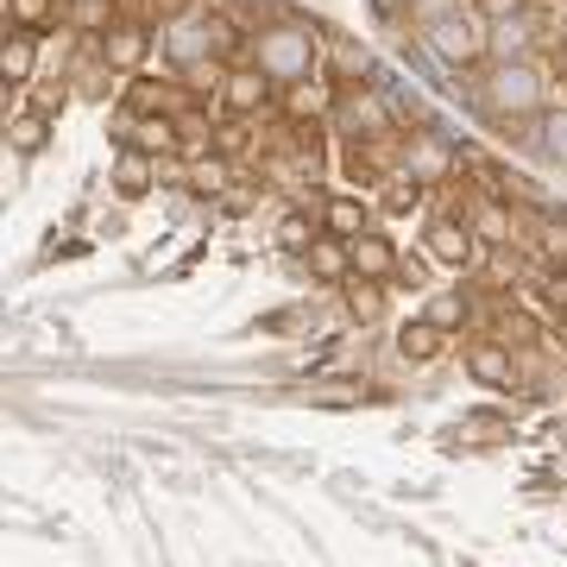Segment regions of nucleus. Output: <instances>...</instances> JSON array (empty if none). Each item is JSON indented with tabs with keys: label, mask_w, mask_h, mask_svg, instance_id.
<instances>
[{
	"label": "nucleus",
	"mask_w": 567,
	"mask_h": 567,
	"mask_svg": "<svg viewBox=\"0 0 567 567\" xmlns=\"http://www.w3.org/2000/svg\"><path fill=\"white\" fill-rule=\"evenodd\" d=\"M303 259H309V278H316V284H347V278H353V246L334 240V234H322Z\"/></svg>",
	"instance_id": "16"
},
{
	"label": "nucleus",
	"mask_w": 567,
	"mask_h": 567,
	"mask_svg": "<svg viewBox=\"0 0 567 567\" xmlns=\"http://www.w3.org/2000/svg\"><path fill=\"white\" fill-rule=\"evenodd\" d=\"M480 102H486L492 121H536L548 107V76H543V63L536 58H492L486 63V76H480Z\"/></svg>",
	"instance_id": "2"
},
{
	"label": "nucleus",
	"mask_w": 567,
	"mask_h": 567,
	"mask_svg": "<svg viewBox=\"0 0 567 567\" xmlns=\"http://www.w3.org/2000/svg\"><path fill=\"white\" fill-rule=\"evenodd\" d=\"M461 215H466V227H473V240H480V246H492V252H511V240H517V221H511V208L498 203V196H473Z\"/></svg>",
	"instance_id": "10"
},
{
	"label": "nucleus",
	"mask_w": 567,
	"mask_h": 567,
	"mask_svg": "<svg viewBox=\"0 0 567 567\" xmlns=\"http://www.w3.org/2000/svg\"><path fill=\"white\" fill-rule=\"evenodd\" d=\"M347 316H353V322H379V316H385L379 278H347Z\"/></svg>",
	"instance_id": "24"
},
{
	"label": "nucleus",
	"mask_w": 567,
	"mask_h": 567,
	"mask_svg": "<svg viewBox=\"0 0 567 567\" xmlns=\"http://www.w3.org/2000/svg\"><path fill=\"white\" fill-rule=\"evenodd\" d=\"M536 39H543V20L536 13H511V20H492L486 25V58H529L536 51Z\"/></svg>",
	"instance_id": "13"
},
{
	"label": "nucleus",
	"mask_w": 567,
	"mask_h": 567,
	"mask_svg": "<svg viewBox=\"0 0 567 567\" xmlns=\"http://www.w3.org/2000/svg\"><path fill=\"white\" fill-rule=\"evenodd\" d=\"M423 316H429L435 328H447V334H454V328H461L466 316H473V309H466L461 290H442V297H429V303H423Z\"/></svg>",
	"instance_id": "27"
},
{
	"label": "nucleus",
	"mask_w": 567,
	"mask_h": 567,
	"mask_svg": "<svg viewBox=\"0 0 567 567\" xmlns=\"http://www.w3.org/2000/svg\"><path fill=\"white\" fill-rule=\"evenodd\" d=\"M152 183H158V158L140 152V145H121V152H114V189H121L126 203H140Z\"/></svg>",
	"instance_id": "15"
},
{
	"label": "nucleus",
	"mask_w": 567,
	"mask_h": 567,
	"mask_svg": "<svg viewBox=\"0 0 567 567\" xmlns=\"http://www.w3.org/2000/svg\"><path fill=\"white\" fill-rule=\"evenodd\" d=\"M416 203H423V183L404 177V171H391V177L379 183V208H391V215H410Z\"/></svg>",
	"instance_id": "26"
},
{
	"label": "nucleus",
	"mask_w": 567,
	"mask_h": 567,
	"mask_svg": "<svg viewBox=\"0 0 567 567\" xmlns=\"http://www.w3.org/2000/svg\"><path fill=\"white\" fill-rule=\"evenodd\" d=\"M70 25H76L82 39H107L121 25V7L114 0H70Z\"/></svg>",
	"instance_id": "21"
},
{
	"label": "nucleus",
	"mask_w": 567,
	"mask_h": 567,
	"mask_svg": "<svg viewBox=\"0 0 567 567\" xmlns=\"http://www.w3.org/2000/svg\"><path fill=\"white\" fill-rule=\"evenodd\" d=\"M466 379L486 391H511L517 385V347L505 341H473L466 347Z\"/></svg>",
	"instance_id": "8"
},
{
	"label": "nucleus",
	"mask_w": 567,
	"mask_h": 567,
	"mask_svg": "<svg viewBox=\"0 0 567 567\" xmlns=\"http://www.w3.org/2000/svg\"><path fill=\"white\" fill-rule=\"evenodd\" d=\"M410 7H423V0H410Z\"/></svg>",
	"instance_id": "33"
},
{
	"label": "nucleus",
	"mask_w": 567,
	"mask_h": 567,
	"mask_svg": "<svg viewBox=\"0 0 567 567\" xmlns=\"http://www.w3.org/2000/svg\"><path fill=\"white\" fill-rule=\"evenodd\" d=\"M44 133H51V107H32V114H20V121H13V145H20V152H39L44 145Z\"/></svg>",
	"instance_id": "30"
},
{
	"label": "nucleus",
	"mask_w": 567,
	"mask_h": 567,
	"mask_svg": "<svg viewBox=\"0 0 567 567\" xmlns=\"http://www.w3.org/2000/svg\"><path fill=\"white\" fill-rule=\"evenodd\" d=\"M454 145L442 140V133H429V126H416V133H410L404 140V158H398V171H404V177H416L429 189V183H447L454 177Z\"/></svg>",
	"instance_id": "7"
},
{
	"label": "nucleus",
	"mask_w": 567,
	"mask_h": 567,
	"mask_svg": "<svg viewBox=\"0 0 567 567\" xmlns=\"http://www.w3.org/2000/svg\"><path fill=\"white\" fill-rule=\"evenodd\" d=\"M498 341H505V347H529V341H543V322H536L529 309H505V316H498Z\"/></svg>",
	"instance_id": "28"
},
{
	"label": "nucleus",
	"mask_w": 567,
	"mask_h": 567,
	"mask_svg": "<svg viewBox=\"0 0 567 567\" xmlns=\"http://www.w3.org/2000/svg\"><path fill=\"white\" fill-rule=\"evenodd\" d=\"M203 25H208V51L215 58H240L246 44H252V32H240L227 13H203Z\"/></svg>",
	"instance_id": "25"
},
{
	"label": "nucleus",
	"mask_w": 567,
	"mask_h": 567,
	"mask_svg": "<svg viewBox=\"0 0 567 567\" xmlns=\"http://www.w3.org/2000/svg\"><path fill=\"white\" fill-rule=\"evenodd\" d=\"M536 145H543V158L567 164V107L548 102L543 114H536Z\"/></svg>",
	"instance_id": "22"
},
{
	"label": "nucleus",
	"mask_w": 567,
	"mask_h": 567,
	"mask_svg": "<svg viewBox=\"0 0 567 567\" xmlns=\"http://www.w3.org/2000/svg\"><path fill=\"white\" fill-rule=\"evenodd\" d=\"M63 13V0H7V20H13V32H51Z\"/></svg>",
	"instance_id": "23"
},
{
	"label": "nucleus",
	"mask_w": 567,
	"mask_h": 567,
	"mask_svg": "<svg viewBox=\"0 0 567 567\" xmlns=\"http://www.w3.org/2000/svg\"><path fill=\"white\" fill-rule=\"evenodd\" d=\"M423 51L447 70H473L486 58V20L447 7V0H423Z\"/></svg>",
	"instance_id": "3"
},
{
	"label": "nucleus",
	"mask_w": 567,
	"mask_h": 567,
	"mask_svg": "<svg viewBox=\"0 0 567 567\" xmlns=\"http://www.w3.org/2000/svg\"><path fill=\"white\" fill-rule=\"evenodd\" d=\"M473 13H480V20H511V13H529V0H473Z\"/></svg>",
	"instance_id": "32"
},
{
	"label": "nucleus",
	"mask_w": 567,
	"mask_h": 567,
	"mask_svg": "<svg viewBox=\"0 0 567 567\" xmlns=\"http://www.w3.org/2000/svg\"><path fill=\"white\" fill-rule=\"evenodd\" d=\"M423 252L442 265V271H466V265L480 259V240H473L466 215H435V221L423 227Z\"/></svg>",
	"instance_id": "6"
},
{
	"label": "nucleus",
	"mask_w": 567,
	"mask_h": 567,
	"mask_svg": "<svg viewBox=\"0 0 567 567\" xmlns=\"http://www.w3.org/2000/svg\"><path fill=\"white\" fill-rule=\"evenodd\" d=\"M442 347H447V328H435L429 316H416V322H404V328H398V353H404L410 365L442 360Z\"/></svg>",
	"instance_id": "18"
},
{
	"label": "nucleus",
	"mask_w": 567,
	"mask_h": 567,
	"mask_svg": "<svg viewBox=\"0 0 567 567\" xmlns=\"http://www.w3.org/2000/svg\"><path fill=\"white\" fill-rule=\"evenodd\" d=\"M271 95H278V82L265 76L259 63H234V70H221V82H215V102H221L234 121L265 114V107H271Z\"/></svg>",
	"instance_id": "5"
},
{
	"label": "nucleus",
	"mask_w": 567,
	"mask_h": 567,
	"mask_svg": "<svg viewBox=\"0 0 567 567\" xmlns=\"http://www.w3.org/2000/svg\"><path fill=\"white\" fill-rule=\"evenodd\" d=\"M32 70H39V32H7V44H0V76L25 82Z\"/></svg>",
	"instance_id": "20"
},
{
	"label": "nucleus",
	"mask_w": 567,
	"mask_h": 567,
	"mask_svg": "<svg viewBox=\"0 0 567 567\" xmlns=\"http://www.w3.org/2000/svg\"><path fill=\"white\" fill-rule=\"evenodd\" d=\"M227 171L221 158H189V189H203V196H227Z\"/></svg>",
	"instance_id": "29"
},
{
	"label": "nucleus",
	"mask_w": 567,
	"mask_h": 567,
	"mask_svg": "<svg viewBox=\"0 0 567 567\" xmlns=\"http://www.w3.org/2000/svg\"><path fill=\"white\" fill-rule=\"evenodd\" d=\"M215 58L208 51V25H203V13H183V20H171L164 25V63H177V70H203V63Z\"/></svg>",
	"instance_id": "9"
},
{
	"label": "nucleus",
	"mask_w": 567,
	"mask_h": 567,
	"mask_svg": "<svg viewBox=\"0 0 567 567\" xmlns=\"http://www.w3.org/2000/svg\"><path fill=\"white\" fill-rule=\"evenodd\" d=\"M246 63H259L278 89H297V82H309L322 70V39H316V25H303V20H271V25L252 32Z\"/></svg>",
	"instance_id": "1"
},
{
	"label": "nucleus",
	"mask_w": 567,
	"mask_h": 567,
	"mask_svg": "<svg viewBox=\"0 0 567 567\" xmlns=\"http://www.w3.org/2000/svg\"><path fill=\"white\" fill-rule=\"evenodd\" d=\"M322 240V215H316V208H284L278 215V246L284 252H309V246Z\"/></svg>",
	"instance_id": "19"
},
{
	"label": "nucleus",
	"mask_w": 567,
	"mask_h": 567,
	"mask_svg": "<svg viewBox=\"0 0 567 567\" xmlns=\"http://www.w3.org/2000/svg\"><path fill=\"white\" fill-rule=\"evenodd\" d=\"M328 126H334L347 145H385L391 133H398V107H391L379 89H334Z\"/></svg>",
	"instance_id": "4"
},
{
	"label": "nucleus",
	"mask_w": 567,
	"mask_h": 567,
	"mask_svg": "<svg viewBox=\"0 0 567 567\" xmlns=\"http://www.w3.org/2000/svg\"><path fill=\"white\" fill-rule=\"evenodd\" d=\"M353 246V278H379L385 284L391 271H398V246L385 240V234H372V227H365L360 240H347Z\"/></svg>",
	"instance_id": "17"
},
{
	"label": "nucleus",
	"mask_w": 567,
	"mask_h": 567,
	"mask_svg": "<svg viewBox=\"0 0 567 567\" xmlns=\"http://www.w3.org/2000/svg\"><path fill=\"white\" fill-rule=\"evenodd\" d=\"M322 70H328V89H360V82H372L379 70H372V51L365 44H328V58H322Z\"/></svg>",
	"instance_id": "14"
},
{
	"label": "nucleus",
	"mask_w": 567,
	"mask_h": 567,
	"mask_svg": "<svg viewBox=\"0 0 567 567\" xmlns=\"http://www.w3.org/2000/svg\"><path fill=\"white\" fill-rule=\"evenodd\" d=\"M145 51H152V32H145L140 20H121V25L102 39V63H107V70H126V76L152 70V58H145Z\"/></svg>",
	"instance_id": "12"
},
{
	"label": "nucleus",
	"mask_w": 567,
	"mask_h": 567,
	"mask_svg": "<svg viewBox=\"0 0 567 567\" xmlns=\"http://www.w3.org/2000/svg\"><path fill=\"white\" fill-rule=\"evenodd\" d=\"M303 203L322 215V234H334V240H360L372 227V203H360V196H303Z\"/></svg>",
	"instance_id": "11"
},
{
	"label": "nucleus",
	"mask_w": 567,
	"mask_h": 567,
	"mask_svg": "<svg viewBox=\"0 0 567 567\" xmlns=\"http://www.w3.org/2000/svg\"><path fill=\"white\" fill-rule=\"evenodd\" d=\"M536 246H543V259L561 271V265H567V221H543V240H536Z\"/></svg>",
	"instance_id": "31"
}]
</instances>
